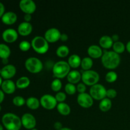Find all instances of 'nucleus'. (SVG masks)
Listing matches in <instances>:
<instances>
[{"mask_svg":"<svg viewBox=\"0 0 130 130\" xmlns=\"http://www.w3.org/2000/svg\"><path fill=\"white\" fill-rule=\"evenodd\" d=\"M40 104L44 109L52 110L57 107L58 102L54 96L50 94H45L41 97Z\"/></svg>","mask_w":130,"mask_h":130,"instance_id":"8","label":"nucleus"},{"mask_svg":"<svg viewBox=\"0 0 130 130\" xmlns=\"http://www.w3.org/2000/svg\"><path fill=\"white\" fill-rule=\"evenodd\" d=\"M19 37L17 30L12 28L6 29L3 32L2 38L5 42L7 43H13L16 41Z\"/></svg>","mask_w":130,"mask_h":130,"instance_id":"13","label":"nucleus"},{"mask_svg":"<svg viewBox=\"0 0 130 130\" xmlns=\"http://www.w3.org/2000/svg\"><path fill=\"white\" fill-rule=\"evenodd\" d=\"M112 105V104L111 100L105 97L103 100H100V102L99 103V109L101 111L105 112L109 111L111 109Z\"/></svg>","mask_w":130,"mask_h":130,"instance_id":"26","label":"nucleus"},{"mask_svg":"<svg viewBox=\"0 0 130 130\" xmlns=\"http://www.w3.org/2000/svg\"><path fill=\"white\" fill-rule=\"evenodd\" d=\"M22 125L27 129H32L35 128L36 126V119L32 114L30 113H25L21 117Z\"/></svg>","mask_w":130,"mask_h":130,"instance_id":"10","label":"nucleus"},{"mask_svg":"<svg viewBox=\"0 0 130 130\" xmlns=\"http://www.w3.org/2000/svg\"><path fill=\"white\" fill-rule=\"evenodd\" d=\"M15 84L17 88L25 89L30 85V79L27 76H22L17 80Z\"/></svg>","mask_w":130,"mask_h":130,"instance_id":"23","label":"nucleus"},{"mask_svg":"<svg viewBox=\"0 0 130 130\" xmlns=\"http://www.w3.org/2000/svg\"><path fill=\"white\" fill-rule=\"evenodd\" d=\"M30 130H38V129H37L36 128H34V129H30Z\"/></svg>","mask_w":130,"mask_h":130,"instance_id":"50","label":"nucleus"},{"mask_svg":"<svg viewBox=\"0 0 130 130\" xmlns=\"http://www.w3.org/2000/svg\"><path fill=\"white\" fill-rule=\"evenodd\" d=\"M4 99H5V93L2 90H0V105H1V104H2Z\"/></svg>","mask_w":130,"mask_h":130,"instance_id":"43","label":"nucleus"},{"mask_svg":"<svg viewBox=\"0 0 130 130\" xmlns=\"http://www.w3.org/2000/svg\"><path fill=\"white\" fill-rule=\"evenodd\" d=\"M81 76L82 74H81L79 71L73 70L70 71L69 74L67 75V79L69 83L75 85L79 82L80 80L81 79Z\"/></svg>","mask_w":130,"mask_h":130,"instance_id":"19","label":"nucleus"},{"mask_svg":"<svg viewBox=\"0 0 130 130\" xmlns=\"http://www.w3.org/2000/svg\"><path fill=\"white\" fill-rule=\"evenodd\" d=\"M56 54L58 57L64 58L69 54V48L66 45H61L56 50Z\"/></svg>","mask_w":130,"mask_h":130,"instance_id":"28","label":"nucleus"},{"mask_svg":"<svg viewBox=\"0 0 130 130\" xmlns=\"http://www.w3.org/2000/svg\"><path fill=\"white\" fill-rule=\"evenodd\" d=\"M3 126L7 130H20L22 127L21 118L13 113H6L1 118Z\"/></svg>","mask_w":130,"mask_h":130,"instance_id":"2","label":"nucleus"},{"mask_svg":"<svg viewBox=\"0 0 130 130\" xmlns=\"http://www.w3.org/2000/svg\"><path fill=\"white\" fill-rule=\"evenodd\" d=\"M25 67L32 74H38L43 69V63L40 59L36 57H29L25 60Z\"/></svg>","mask_w":130,"mask_h":130,"instance_id":"5","label":"nucleus"},{"mask_svg":"<svg viewBox=\"0 0 130 130\" xmlns=\"http://www.w3.org/2000/svg\"><path fill=\"white\" fill-rule=\"evenodd\" d=\"M71 71V67L66 61H58L53 66L52 72L54 77L57 79H63L67 77Z\"/></svg>","mask_w":130,"mask_h":130,"instance_id":"3","label":"nucleus"},{"mask_svg":"<svg viewBox=\"0 0 130 130\" xmlns=\"http://www.w3.org/2000/svg\"><path fill=\"white\" fill-rule=\"evenodd\" d=\"M11 55V50L10 47L6 44L0 43V58L1 60L6 59L10 57Z\"/></svg>","mask_w":130,"mask_h":130,"instance_id":"24","label":"nucleus"},{"mask_svg":"<svg viewBox=\"0 0 130 130\" xmlns=\"http://www.w3.org/2000/svg\"><path fill=\"white\" fill-rule=\"evenodd\" d=\"M112 38V41H114V43H115V42H117V41H119V36L118 34H113L112 36H111Z\"/></svg>","mask_w":130,"mask_h":130,"instance_id":"42","label":"nucleus"},{"mask_svg":"<svg viewBox=\"0 0 130 130\" xmlns=\"http://www.w3.org/2000/svg\"><path fill=\"white\" fill-rule=\"evenodd\" d=\"M126 48L127 51L130 53V41L127 43L126 46Z\"/></svg>","mask_w":130,"mask_h":130,"instance_id":"44","label":"nucleus"},{"mask_svg":"<svg viewBox=\"0 0 130 130\" xmlns=\"http://www.w3.org/2000/svg\"><path fill=\"white\" fill-rule=\"evenodd\" d=\"M24 19L25 22H30V20H32V15L30 14H25L24 17Z\"/></svg>","mask_w":130,"mask_h":130,"instance_id":"40","label":"nucleus"},{"mask_svg":"<svg viewBox=\"0 0 130 130\" xmlns=\"http://www.w3.org/2000/svg\"><path fill=\"white\" fill-rule=\"evenodd\" d=\"M1 90L3 91L5 93L8 94H13L16 90V84L11 79L4 80L3 81L2 85L1 86Z\"/></svg>","mask_w":130,"mask_h":130,"instance_id":"16","label":"nucleus"},{"mask_svg":"<svg viewBox=\"0 0 130 130\" xmlns=\"http://www.w3.org/2000/svg\"><path fill=\"white\" fill-rule=\"evenodd\" d=\"M107 90L101 84H96L91 86L90 89V95L93 99L102 100L106 97Z\"/></svg>","mask_w":130,"mask_h":130,"instance_id":"7","label":"nucleus"},{"mask_svg":"<svg viewBox=\"0 0 130 130\" xmlns=\"http://www.w3.org/2000/svg\"><path fill=\"white\" fill-rule=\"evenodd\" d=\"M32 25L30 22H22L19 25L17 28V32L19 34L22 36H27L31 34L32 31Z\"/></svg>","mask_w":130,"mask_h":130,"instance_id":"15","label":"nucleus"},{"mask_svg":"<svg viewBox=\"0 0 130 130\" xmlns=\"http://www.w3.org/2000/svg\"><path fill=\"white\" fill-rule=\"evenodd\" d=\"M86 85L85 84H84L83 83H80L76 86V89H77V91H78L79 93H85L86 90Z\"/></svg>","mask_w":130,"mask_h":130,"instance_id":"37","label":"nucleus"},{"mask_svg":"<svg viewBox=\"0 0 130 130\" xmlns=\"http://www.w3.org/2000/svg\"><path fill=\"white\" fill-rule=\"evenodd\" d=\"M2 63H3L5 66H6V65L8 64V58H6V59H3L2 60Z\"/></svg>","mask_w":130,"mask_h":130,"instance_id":"45","label":"nucleus"},{"mask_svg":"<svg viewBox=\"0 0 130 130\" xmlns=\"http://www.w3.org/2000/svg\"><path fill=\"white\" fill-rule=\"evenodd\" d=\"M0 130H4V126L1 124H0Z\"/></svg>","mask_w":130,"mask_h":130,"instance_id":"48","label":"nucleus"},{"mask_svg":"<svg viewBox=\"0 0 130 130\" xmlns=\"http://www.w3.org/2000/svg\"><path fill=\"white\" fill-rule=\"evenodd\" d=\"M53 126H54V128L57 130H60L62 128H63V126H62V124L59 121H57L54 123L53 124Z\"/></svg>","mask_w":130,"mask_h":130,"instance_id":"38","label":"nucleus"},{"mask_svg":"<svg viewBox=\"0 0 130 130\" xmlns=\"http://www.w3.org/2000/svg\"><path fill=\"white\" fill-rule=\"evenodd\" d=\"M117 91L115 89L110 88L109 90H107L106 92V97L109 99H112L116 97L117 96Z\"/></svg>","mask_w":130,"mask_h":130,"instance_id":"36","label":"nucleus"},{"mask_svg":"<svg viewBox=\"0 0 130 130\" xmlns=\"http://www.w3.org/2000/svg\"><path fill=\"white\" fill-rule=\"evenodd\" d=\"M19 46L20 50L22 52H27L31 47V43H30V42L27 41H22L19 43Z\"/></svg>","mask_w":130,"mask_h":130,"instance_id":"34","label":"nucleus"},{"mask_svg":"<svg viewBox=\"0 0 130 130\" xmlns=\"http://www.w3.org/2000/svg\"><path fill=\"white\" fill-rule=\"evenodd\" d=\"M118 79V74L114 71H109L105 75V80L108 83H114Z\"/></svg>","mask_w":130,"mask_h":130,"instance_id":"31","label":"nucleus"},{"mask_svg":"<svg viewBox=\"0 0 130 130\" xmlns=\"http://www.w3.org/2000/svg\"><path fill=\"white\" fill-rule=\"evenodd\" d=\"M5 5H3V3L0 2V18H1V19L3 17V15L5 14Z\"/></svg>","mask_w":130,"mask_h":130,"instance_id":"39","label":"nucleus"},{"mask_svg":"<svg viewBox=\"0 0 130 130\" xmlns=\"http://www.w3.org/2000/svg\"><path fill=\"white\" fill-rule=\"evenodd\" d=\"M113 51L116 52L118 54H120V53H123L125 51L126 46L124 45V43L121 41H117L114 43L112 46Z\"/></svg>","mask_w":130,"mask_h":130,"instance_id":"29","label":"nucleus"},{"mask_svg":"<svg viewBox=\"0 0 130 130\" xmlns=\"http://www.w3.org/2000/svg\"><path fill=\"white\" fill-rule=\"evenodd\" d=\"M31 47L36 53L44 54L49 50V43L46 40L44 37L37 36L31 41Z\"/></svg>","mask_w":130,"mask_h":130,"instance_id":"4","label":"nucleus"},{"mask_svg":"<svg viewBox=\"0 0 130 130\" xmlns=\"http://www.w3.org/2000/svg\"><path fill=\"white\" fill-rule=\"evenodd\" d=\"M61 32L57 28H50L44 33V38L46 40L50 43H55L60 39Z\"/></svg>","mask_w":130,"mask_h":130,"instance_id":"12","label":"nucleus"},{"mask_svg":"<svg viewBox=\"0 0 130 130\" xmlns=\"http://www.w3.org/2000/svg\"><path fill=\"white\" fill-rule=\"evenodd\" d=\"M27 107L31 110H36L39 107L40 104V100H38L37 98L34 97V96H30L26 100V103Z\"/></svg>","mask_w":130,"mask_h":130,"instance_id":"22","label":"nucleus"},{"mask_svg":"<svg viewBox=\"0 0 130 130\" xmlns=\"http://www.w3.org/2000/svg\"><path fill=\"white\" fill-rule=\"evenodd\" d=\"M17 72V69L15 66L12 64H8L5 66L1 69V75L3 79L5 80L11 79L15 76Z\"/></svg>","mask_w":130,"mask_h":130,"instance_id":"14","label":"nucleus"},{"mask_svg":"<svg viewBox=\"0 0 130 130\" xmlns=\"http://www.w3.org/2000/svg\"><path fill=\"white\" fill-rule=\"evenodd\" d=\"M100 79L99 73L93 70L85 71L82 72L81 80L83 83L87 86H92L98 83Z\"/></svg>","mask_w":130,"mask_h":130,"instance_id":"6","label":"nucleus"},{"mask_svg":"<svg viewBox=\"0 0 130 130\" xmlns=\"http://www.w3.org/2000/svg\"><path fill=\"white\" fill-rule=\"evenodd\" d=\"M62 87V83L61 82L60 79H55L51 83V88L53 91L58 92L61 90Z\"/></svg>","mask_w":130,"mask_h":130,"instance_id":"30","label":"nucleus"},{"mask_svg":"<svg viewBox=\"0 0 130 130\" xmlns=\"http://www.w3.org/2000/svg\"><path fill=\"white\" fill-rule=\"evenodd\" d=\"M69 39V37L67 36V34H65V33H63V34H61V36H60V40L63 42H66Z\"/></svg>","mask_w":130,"mask_h":130,"instance_id":"41","label":"nucleus"},{"mask_svg":"<svg viewBox=\"0 0 130 130\" xmlns=\"http://www.w3.org/2000/svg\"><path fill=\"white\" fill-rule=\"evenodd\" d=\"M60 130H72V129H71V128H67V127H66V128H62Z\"/></svg>","mask_w":130,"mask_h":130,"instance_id":"47","label":"nucleus"},{"mask_svg":"<svg viewBox=\"0 0 130 130\" xmlns=\"http://www.w3.org/2000/svg\"><path fill=\"white\" fill-rule=\"evenodd\" d=\"M19 8L25 14L32 15L36 10V5L32 0H22L19 3Z\"/></svg>","mask_w":130,"mask_h":130,"instance_id":"11","label":"nucleus"},{"mask_svg":"<svg viewBox=\"0 0 130 130\" xmlns=\"http://www.w3.org/2000/svg\"><path fill=\"white\" fill-rule=\"evenodd\" d=\"M88 54L91 58H99L102 57L103 50L99 45L93 44L88 48Z\"/></svg>","mask_w":130,"mask_h":130,"instance_id":"17","label":"nucleus"},{"mask_svg":"<svg viewBox=\"0 0 130 130\" xmlns=\"http://www.w3.org/2000/svg\"><path fill=\"white\" fill-rule=\"evenodd\" d=\"M81 60H82V59L78 55L72 54L69 57L67 63H69L70 67H72V68L76 69L81 66Z\"/></svg>","mask_w":130,"mask_h":130,"instance_id":"21","label":"nucleus"},{"mask_svg":"<svg viewBox=\"0 0 130 130\" xmlns=\"http://www.w3.org/2000/svg\"><path fill=\"white\" fill-rule=\"evenodd\" d=\"M57 109L58 112L63 116H68L71 111L69 105L64 102L58 103L57 105Z\"/></svg>","mask_w":130,"mask_h":130,"instance_id":"25","label":"nucleus"},{"mask_svg":"<svg viewBox=\"0 0 130 130\" xmlns=\"http://www.w3.org/2000/svg\"><path fill=\"white\" fill-rule=\"evenodd\" d=\"M114 41L112 39V38L109 36L105 35L102 36L99 40V44L101 48L104 49H109L112 47Z\"/></svg>","mask_w":130,"mask_h":130,"instance_id":"20","label":"nucleus"},{"mask_svg":"<svg viewBox=\"0 0 130 130\" xmlns=\"http://www.w3.org/2000/svg\"><path fill=\"white\" fill-rule=\"evenodd\" d=\"M12 102L17 107H22L26 103V100L21 96H16L13 99Z\"/></svg>","mask_w":130,"mask_h":130,"instance_id":"32","label":"nucleus"},{"mask_svg":"<svg viewBox=\"0 0 130 130\" xmlns=\"http://www.w3.org/2000/svg\"><path fill=\"white\" fill-rule=\"evenodd\" d=\"M55 97L57 102L62 103L63 102L66 100V99H67V95H66V94L64 92L58 91V92H57V93H56Z\"/></svg>","mask_w":130,"mask_h":130,"instance_id":"35","label":"nucleus"},{"mask_svg":"<svg viewBox=\"0 0 130 130\" xmlns=\"http://www.w3.org/2000/svg\"><path fill=\"white\" fill-rule=\"evenodd\" d=\"M17 20V15L13 11H7L1 17V21L6 25H13Z\"/></svg>","mask_w":130,"mask_h":130,"instance_id":"18","label":"nucleus"},{"mask_svg":"<svg viewBox=\"0 0 130 130\" xmlns=\"http://www.w3.org/2000/svg\"><path fill=\"white\" fill-rule=\"evenodd\" d=\"M102 63L107 69H114L120 64L121 57L114 51H105L101 57Z\"/></svg>","mask_w":130,"mask_h":130,"instance_id":"1","label":"nucleus"},{"mask_svg":"<svg viewBox=\"0 0 130 130\" xmlns=\"http://www.w3.org/2000/svg\"><path fill=\"white\" fill-rule=\"evenodd\" d=\"M3 81V78L1 77V76H0V87H1V85H2Z\"/></svg>","mask_w":130,"mask_h":130,"instance_id":"46","label":"nucleus"},{"mask_svg":"<svg viewBox=\"0 0 130 130\" xmlns=\"http://www.w3.org/2000/svg\"><path fill=\"white\" fill-rule=\"evenodd\" d=\"M93 65V62L92 58H90V57H85L81 60V67L83 70H84V71L91 70Z\"/></svg>","mask_w":130,"mask_h":130,"instance_id":"27","label":"nucleus"},{"mask_svg":"<svg viewBox=\"0 0 130 130\" xmlns=\"http://www.w3.org/2000/svg\"><path fill=\"white\" fill-rule=\"evenodd\" d=\"M77 101L81 107L85 109L90 108L93 104V99L91 97L90 93H87L86 92L83 93H79L77 97Z\"/></svg>","mask_w":130,"mask_h":130,"instance_id":"9","label":"nucleus"},{"mask_svg":"<svg viewBox=\"0 0 130 130\" xmlns=\"http://www.w3.org/2000/svg\"><path fill=\"white\" fill-rule=\"evenodd\" d=\"M2 110V107H1V105H0V112H1V110Z\"/></svg>","mask_w":130,"mask_h":130,"instance_id":"49","label":"nucleus"},{"mask_svg":"<svg viewBox=\"0 0 130 130\" xmlns=\"http://www.w3.org/2000/svg\"><path fill=\"white\" fill-rule=\"evenodd\" d=\"M65 91H66V93H67L68 95H72L75 94V93L77 91V89L74 85L68 83L65 86Z\"/></svg>","mask_w":130,"mask_h":130,"instance_id":"33","label":"nucleus"},{"mask_svg":"<svg viewBox=\"0 0 130 130\" xmlns=\"http://www.w3.org/2000/svg\"><path fill=\"white\" fill-rule=\"evenodd\" d=\"M1 69L0 68V75H1Z\"/></svg>","mask_w":130,"mask_h":130,"instance_id":"51","label":"nucleus"}]
</instances>
